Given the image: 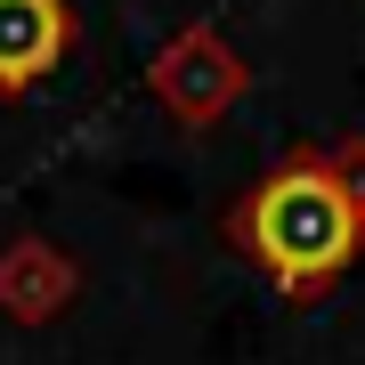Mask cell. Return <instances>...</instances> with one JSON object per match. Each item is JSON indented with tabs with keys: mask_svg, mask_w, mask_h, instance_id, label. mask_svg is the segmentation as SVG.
<instances>
[{
	"mask_svg": "<svg viewBox=\"0 0 365 365\" xmlns=\"http://www.w3.org/2000/svg\"><path fill=\"white\" fill-rule=\"evenodd\" d=\"M365 146H309L284 155L235 203V244L284 300H317L341 268L365 252V187H357Z\"/></svg>",
	"mask_w": 365,
	"mask_h": 365,
	"instance_id": "cell-1",
	"label": "cell"
},
{
	"mask_svg": "<svg viewBox=\"0 0 365 365\" xmlns=\"http://www.w3.org/2000/svg\"><path fill=\"white\" fill-rule=\"evenodd\" d=\"M155 98L170 106L179 122H220L235 98H244V57L227 49L211 25H187V33H170L163 49H155Z\"/></svg>",
	"mask_w": 365,
	"mask_h": 365,
	"instance_id": "cell-2",
	"label": "cell"
},
{
	"mask_svg": "<svg viewBox=\"0 0 365 365\" xmlns=\"http://www.w3.org/2000/svg\"><path fill=\"white\" fill-rule=\"evenodd\" d=\"M73 49V9L66 0H0V98L41 90Z\"/></svg>",
	"mask_w": 365,
	"mask_h": 365,
	"instance_id": "cell-3",
	"label": "cell"
},
{
	"mask_svg": "<svg viewBox=\"0 0 365 365\" xmlns=\"http://www.w3.org/2000/svg\"><path fill=\"white\" fill-rule=\"evenodd\" d=\"M357 187H365V155H357Z\"/></svg>",
	"mask_w": 365,
	"mask_h": 365,
	"instance_id": "cell-4",
	"label": "cell"
}]
</instances>
